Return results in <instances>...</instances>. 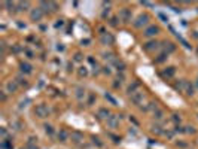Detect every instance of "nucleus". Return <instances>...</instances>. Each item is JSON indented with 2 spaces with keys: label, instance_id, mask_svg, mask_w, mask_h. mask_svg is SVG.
I'll use <instances>...</instances> for the list:
<instances>
[{
  "label": "nucleus",
  "instance_id": "obj_46",
  "mask_svg": "<svg viewBox=\"0 0 198 149\" xmlns=\"http://www.w3.org/2000/svg\"><path fill=\"white\" fill-rule=\"evenodd\" d=\"M85 43V46H88V43H89V39H85V41H82V45Z\"/></svg>",
  "mask_w": 198,
  "mask_h": 149
},
{
  "label": "nucleus",
  "instance_id": "obj_31",
  "mask_svg": "<svg viewBox=\"0 0 198 149\" xmlns=\"http://www.w3.org/2000/svg\"><path fill=\"white\" fill-rule=\"evenodd\" d=\"M24 54H26V57H27L28 60L34 58V52L31 51V49H28V48H24Z\"/></svg>",
  "mask_w": 198,
  "mask_h": 149
},
{
  "label": "nucleus",
  "instance_id": "obj_41",
  "mask_svg": "<svg viewBox=\"0 0 198 149\" xmlns=\"http://www.w3.org/2000/svg\"><path fill=\"white\" fill-rule=\"evenodd\" d=\"M7 93L6 91H2V93H0V95H2V102H6V99H7Z\"/></svg>",
  "mask_w": 198,
  "mask_h": 149
},
{
  "label": "nucleus",
  "instance_id": "obj_34",
  "mask_svg": "<svg viewBox=\"0 0 198 149\" xmlns=\"http://www.w3.org/2000/svg\"><path fill=\"white\" fill-rule=\"evenodd\" d=\"M97 97H96V94H92V93H91V94H89V97H88V102H87V104H88V106H92V103H94V100H96Z\"/></svg>",
  "mask_w": 198,
  "mask_h": 149
},
{
  "label": "nucleus",
  "instance_id": "obj_13",
  "mask_svg": "<svg viewBox=\"0 0 198 149\" xmlns=\"http://www.w3.org/2000/svg\"><path fill=\"white\" fill-rule=\"evenodd\" d=\"M158 46H159V42L155 41V39H152V41H149V42H146V43H143V49L146 51V52H150V51L157 49Z\"/></svg>",
  "mask_w": 198,
  "mask_h": 149
},
{
  "label": "nucleus",
  "instance_id": "obj_47",
  "mask_svg": "<svg viewBox=\"0 0 198 149\" xmlns=\"http://www.w3.org/2000/svg\"><path fill=\"white\" fill-rule=\"evenodd\" d=\"M197 88H198V79H197Z\"/></svg>",
  "mask_w": 198,
  "mask_h": 149
},
{
  "label": "nucleus",
  "instance_id": "obj_42",
  "mask_svg": "<svg viewBox=\"0 0 198 149\" xmlns=\"http://www.w3.org/2000/svg\"><path fill=\"white\" fill-rule=\"evenodd\" d=\"M158 17H159V18H161L163 21H164V22H167V21H168V17H165L164 14H158Z\"/></svg>",
  "mask_w": 198,
  "mask_h": 149
},
{
  "label": "nucleus",
  "instance_id": "obj_33",
  "mask_svg": "<svg viewBox=\"0 0 198 149\" xmlns=\"http://www.w3.org/2000/svg\"><path fill=\"white\" fill-rule=\"evenodd\" d=\"M104 97H106V100H109V102L112 103L113 106H118V103H116V100L113 99V97H112V95L109 94V93H106V94H104Z\"/></svg>",
  "mask_w": 198,
  "mask_h": 149
},
{
  "label": "nucleus",
  "instance_id": "obj_48",
  "mask_svg": "<svg viewBox=\"0 0 198 149\" xmlns=\"http://www.w3.org/2000/svg\"><path fill=\"white\" fill-rule=\"evenodd\" d=\"M21 149H27V148H26V146H24V148H21Z\"/></svg>",
  "mask_w": 198,
  "mask_h": 149
},
{
  "label": "nucleus",
  "instance_id": "obj_22",
  "mask_svg": "<svg viewBox=\"0 0 198 149\" xmlns=\"http://www.w3.org/2000/svg\"><path fill=\"white\" fill-rule=\"evenodd\" d=\"M113 63H115V67H116V70H118V73H119V72L122 73L124 70L127 69V64H125L122 60H115Z\"/></svg>",
  "mask_w": 198,
  "mask_h": 149
},
{
  "label": "nucleus",
  "instance_id": "obj_24",
  "mask_svg": "<svg viewBox=\"0 0 198 149\" xmlns=\"http://www.w3.org/2000/svg\"><path fill=\"white\" fill-rule=\"evenodd\" d=\"M28 7H30V3H28V2H18V3H16V11H18V12L28 11Z\"/></svg>",
  "mask_w": 198,
  "mask_h": 149
},
{
  "label": "nucleus",
  "instance_id": "obj_3",
  "mask_svg": "<svg viewBox=\"0 0 198 149\" xmlns=\"http://www.w3.org/2000/svg\"><path fill=\"white\" fill-rule=\"evenodd\" d=\"M118 17H119V21L122 24H130L131 21H133V12H131V9H128V7H122L119 11Z\"/></svg>",
  "mask_w": 198,
  "mask_h": 149
},
{
  "label": "nucleus",
  "instance_id": "obj_28",
  "mask_svg": "<svg viewBox=\"0 0 198 149\" xmlns=\"http://www.w3.org/2000/svg\"><path fill=\"white\" fill-rule=\"evenodd\" d=\"M78 74H79L81 78H85V76H88V69L85 67V66H81V67L78 69Z\"/></svg>",
  "mask_w": 198,
  "mask_h": 149
},
{
  "label": "nucleus",
  "instance_id": "obj_6",
  "mask_svg": "<svg viewBox=\"0 0 198 149\" xmlns=\"http://www.w3.org/2000/svg\"><path fill=\"white\" fill-rule=\"evenodd\" d=\"M159 33V27L158 26H155V24H150V26H148V27L143 30V36L144 37H155L157 34Z\"/></svg>",
  "mask_w": 198,
  "mask_h": 149
},
{
  "label": "nucleus",
  "instance_id": "obj_10",
  "mask_svg": "<svg viewBox=\"0 0 198 149\" xmlns=\"http://www.w3.org/2000/svg\"><path fill=\"white\" fill-rule=\"evenodd\" d=\"M110 115H112V113H110V110L107 108H100L98 110H97L96 116L100 119V121H107V118H109Z\"/></svg>",
  "mask_w": 198,
  "mask_h": 149
},
{
  "label": "nucleus",
  "instance_id": "obj_32",
  "mask_svg": "<svg viewBox=\"0 0 198 149\" xmlns=\"http://www.w3.org/2000/svg\"><path fill=\"white\" fill-rule=\"evenodd\" d=\"M171 121H173L174 124H176V125H177V124H180L182 118H180V115H177V113H173V116H171Z\"/></svg>",
  "mask_w": 198,
  "mask_h": 149
},
{
  "label": "nucleus",
  "instance_id": "obj_21",
  "mask_svg": "<svg viewBox=\"0 0 198 149\" xmlns=\"http://www.w3.org/2000/svg\"><path fill=\"white\" fill-rule=\"evenodd\" d=\"M75 97L78 99V100L85 99V88H83V87H76L75 88Z\"/></svg>",
  "mask_w": 198,
  "mask_h": 149
},
{
  "label": "nucleus",
  "instance_id": "obj_1",
  "mask_svg": "<svg viewBox=\"0 0 198 149\" xmlns=\"http://www.w3.org/2000/svg\"><path fill=\"white\" fill-rule=\"evenodd\" d=\"M49 113H51V110H49V108L45 104V103L36 104V108H34V115L37 116L39 119H45V118H48Z\"/></svg>",
  "mask_w": 198,
  "mask_h": 149
},
{
  "label": "nucleus",
  "instance_id": "obj_38",
  "mask_svg": "<svg viewBox=\"0 0 198 149\" xmlns=\"http://www.w3.org/2000/svg\"><path fill=\"white\" fill-rule=\"evenodd\" d=\"M92 142H94V145H97L98 148H103V142H100L98 137H92Z\"/></svg>",
  "mask_w": 198,
  "mask_h": 149
},
{
  "label": "nucleus",
  "instance_id": "obj_19",
  "mask_svg": "<svg viewBox=\"0 0 198 149\" xmlns=\"http://www.w3.org/2000/svg\"><path fill=\"white\" fill-rule=\"evenodd\" d=\"M139 88H140V82H137V81H136V82H133L130 87L127 88V94H128V95L134 94V93H137V91H139Z\"/></svg>",
  "mask_w": 198,
  "mask_h": 149
},
{
  "label": "nucleus",
  "instance_id": "obj_12",
  "mask_svg": "<svg viewBox=\"0 0 198 149\" xmlns=\"http://www.w3.org/2000/svg\"><path fill=\"white\" fill-rule=\"evenodd\" d=\"M20 72L22 74H30L31 72H33V66H31L30 63H27V61H21L20 63Z\"/></svg>",
  "mask_w": 198,
  "mask_h": 149
},
{
  "label": "nucleus",
  "instance_id": "obj_14",
  "mask_svg": "<svg viewBox=\"0 0 198 149\" xmlns=\"http://www.w3.org/2000/svg\"><path fill=\"white\" fill-rule=\"evenodd\" d=\"M70 140L75 143V145H79V143L83 142V134L81 131H73V133L70 134Z\"/></svg>",
  "mask_w": 198,
  "mask_h": 149
},
{
  "label": "nucleus",
  "instance_id": "obj_26",
  "mask_svg": "<svg viewBox=\"0 0 198 149\" xmlns=\"http://www.w3.org/2000/svg\"><path fill=\"white\" fill-rule=\"evenodd\" d=\"M185 94L189 95V97H192V95L195 94V93H194V85H192L191 82H188V84H186V88H185Z\"/></svg>",
  "mask_w": 198,
  "mask_h": 149
},
{
  "label": "nucleus",
  "instance_id": "obj_29",
  "mask_svg": "<svg viewBox=\"0 0 198 149\" xmlns=\"http://www.w3.org/2000/svg\"><path fill=\"white\" fill-rule=\"evenodd\" d=\"M109 24L112 27H118L119 26V17H112L109 20Z\"/></svg>",
  "mask_w": 198,
  "mask_h": 149
},
{
  "label": "nucleus",
  "instance_id": "obj_5",
  "mask_svg": "<svg viewBox=\"0 0 198 149\" xmlns=\"http://www.w3.org/2000/svg\"><path fill=\"white\" fill-rule=\"evenodd\" d=\"M43 11H42L40 7H33V9H30V21H33V22H40L42 18H43Z\"/></svg>",
  "mask_w": 198,
  "mask_h": 149
},
{
  "label": "nucleus",
  "instance_id": "obj_43",
  "mask_svg": "<svg viewBox=\"0 0 198 149\" xmlns=\"http://www.w3.org/2000/svg\"><path fill=\"white\" fill-rule=\"evenodd\" d=\"M58 21H60V22H57V24H55V27H57V28H58V27H61L63 24H64V21H63V20H58Z\"/></svg>",
  "mask_w": 198,
  "mask_h": 149
},
{
  "label": "nucleus",
  "instance_id": "obj_44",
  "mask_svg": "<svg viewBox=\"0 0 198 149\" xmlns=\"http://www.w3.org/2000/svg\"><path fill=\"white\" fill-rule=\"evenodd\" d=\"M142 5L143 6H152V3H149V2H142Z\"/></svg>",
  "mask_w": 198,
  "mask_h": 149
},
{
  "label": "nucleus",
  "instance_id": "obj_35",
  "mask_svg": "<svg viewBox=\"0 0 198 149\" xmlns=\"http://www.w3.org/2000/svg\"><path fill=\"white\" fill-rule=\"evenodd\" d=\"M11 51H14L15 54H18V52H21V51H24V49H22V48H21L20 45H14V48L11 46Z\"/></svg>",
  "mask_w": 198,
  "mask_h": 149
},
{
  "label": "nucleus",
  "instance_id": "obj_25",
  "mask_svg": "<svg viewBox=\"0 0 198 149\" xmlns=\"http://www.w3.org/2000/svg\"><path fill=\"white\" fill-rule=\"evenodd\" d=\"M43 130H45V133L49 136V137H54L55 134V128L51 125V124H43Z\"/></svg>",
  "mask_w": 198,
  "mask_h": 149
},
{
  "label": "nucleus",
  "instance_id": "obj_2",
  "mask_svg": "<svg viewBox=\"0 0 198 149\" xmlns=\"http://www.w3.org/2000/svg\"><path fill=\"white\" fill-rule=\"evenodd\" d=\"M149 21H150V17L148 14H140L136 20L133 21V26H134L136 28H143V27L146 28L148 26H150Z\"/></svg>",
  "mask_w": 198,
  "mask_h": 149
},
{
  "label": "nucleus",
  "instance_id": "obj_18",
  "mask_svg": "<svg viewBox=\"0 0 198 149\" xmlns=\"http://www.w3.org/2000/svg\"><path fill=\"white\" fill-rule=\"evenodd\" d=\"M26 148L27 149H39V146H37V139L36 137H28L27 143H26Z\"/></svg>",
  "mask_w": 198,
  "mask_h": 149
},
{
  "label": "nucleus",
  "instance_id": "obj_49",
  "mask_svg": "<svg viewBox=\"0 0 198 149\" xmlns=\"http://www.w3.org/2000/svg\"><path fill=\"white\" fill-rule=\"evenodd\" d=\"M197 52H198V49H197Z\"/></svg>",
  "mask_w": 198,
  "mask_h": 149
},
{
  "label": "nucleus",
  "instance_id": "obj_37",
  "mask_svg": "<svg viewBox=\"0 0 198 149\" xmlns=\"http://www.w3.org/2000/svg\"><path fill=\"white\" fill-rule=\"evenodd\" d=\"M101 72H103L104 74H112V67H110V66H104Z\"/></svg>",
  "mask_w": 198,
  "mask_h": 149
},
{
  "label": "nucleus",
  "instance_id": "obj_8",
  "mask_svg": "<svg viewBox=\"0 0 198 149\" xmlns=\"http://www.w3.org/2000/svg\"><path fill=\"white\" fill-rule=\"evenodd\" d=\"M20 88V85H18V82L12 79V81H7L6 85H5V91H6L7 94H15L16 91Z\"/></svg>",
  "mask_w": 198,
  "mask_h": 149
},
{
  "label": "nucleus",
  "instance_id": "obj_39",
  "mask_svg": "<svg viewBox=\"0 0 198 149\" xmlns=\"http://www.w3.org/2000/svg\"><path fill=\"white\" fill-rule=\"evenodd\" d=\"M103 58H104V60H112V58H113V54H112V52H103Z\"/></svg>",
  "mask_w": 198,
  "mask_h": 149
},
{
  "label": "nucleus",
  "instance_id": "obj_16",
  "mask_svg": "<svg viewBox=\"0 0 198 149\" xmlns=\"http://www.w3.org/2000/svg\"><path fill=\"white\" fill-rule=\"evenodd\" d=\"M124 81H125V76H124V73H118V78H116L115 81H113V88H115V89H119L121 87H122Z\"/></svg>",
  "mask_w": 198,
  "mask_h": 149
},
{
  "label": "nucleus",
  "instance_id": "obj_9",
  "mask_svg": "<svg viewBox=\"0 0 198 149\" xmlns=\"http://www.w3.org/2000/svg\"><path fill=\"white\" fill-rule=\"evenodd\" d=\"M131 103L134 104V106H140L142 103H143V99H144V94L142 93V91H137V93H134V94H131Z\"/></svg>",
  "mask_w": 198,
  "mask_h": 149
},
{
  "label": "nucleus",
  "instance_id": "obj_11",
  "mask_svg": "<svg viewBox=\"0 0 198 149\" xmlns=\"http://www.w3.org/2000/svg\"><path fill=\"white\" fill-rule=\"evenodd\" d=\"M57 137H58V142L67 143L70 140V133L66 128H60V131L57 133Z\"/></svg>",
  "mask_w": 198,
  "mask_h": 149
},
{
  "label": "nucleus",
  "instance_id": "obj_7",
  "mask_svg": "<svg viewBox=\"0 0 198 149\" xmlns=\"http://www.w3.org/2000/svg\"><path fill=\"white\" fill-rule=\"evenodd\" d=\"M106 125L110 130H116L119 127V115H110L106 121Z\"/></svg>",
  "mask_w": 198,
  "mask_h": 149
},
{
  "label": "nucleus",
  "instance_id": "obj_45",
  "mask_svg": "<svg viewBox=\"0 0 198 149\" xmlns=\"http://www.w3.org/2000/svg\"><path fill=\"white\" fill-rule=\"evenodd\" d=\"M73 70V64H68L67 66V72H72Z\"/></svg>",
  "mask_w": 198,
  "mask_h": 149
},
{
  "label": "nucleus",
  "instance_id": "obj_20",
  "mask_svg": "<svg viewBox=\"0 0 198 149\" xmlns=\"http://www.w3.org/2000/svg\"><path fill=\"white\" fill-rule=\"evenodd\" d=\"M100 41H101L103 45H112L113 42H115V39H113V36H110V34H103L101 37H100Z\"/></svg>",
  "mask_w": 198,
  "mask_h": 149
},
{
  "label": "nucleus",
  "instance_id": "obj_27",
  "mask_svg": "<svg viewBox=\"0 0 198 149\" xmlns=\"http://www.w3.org/2000/svg\"><path fill=\"white\" fill-rule=\"evenodd\" d=\"M186 84H188V82L185 81V79H180V81H179L177 84L174 85V88H176V89H180V91H183V93H185V88H186Z\"/></svg>",
  "mask_w": 198,
  "mask_h": 149
},
{
  "label": "nucleus",
  "instance_id": "obj_17",
  "mask_svg": "<svg viewBox=\"0 0 198 149\" xmlns=\"http://www.w3.org/2000/svg\"><path fill=\"white\" fill-rule=\"evenodd\" d=\"M15 81L18 82V85H20V87H28V81H27V78H26V76H24L22 73L16 74V76H15Z\"/></svg>",
  "mask_w": 198,
  "mask_h": 149
},
{
  "label": "nucleus",
  "instance_id": "obj_40",
  "mask_svg": "<svg viewBox=\"0 0 198 149\" xmlns=\"http://www.w3.org/2000/svg\"><path fill=\"white\" fill-rule=\"evenodd\" d=\"M185 133H186V134H194V133H195V128H194V127H186Z\"/></svg>",
  "mask_w": 198,
  "mask_h": 149
},
{
  "label": "nucleus",
  "instance_id": "obj_36",
  "mask_svg": "<svg viewBox=\"0 0 198 149\" xmlns=\"http://www.w3.org/2000/svg\"><path fill=\"white\" fill-rule=\"evenodd\" d=\"M73 61H76V63H81V61H82V54H81V52H76L75 57H73Z\"/></svg>",
  "mask_w": 198,
  "mask_h": 149
},
{
  "label": "nucleus",
  "instance_id": "obj_15",
  "mask_svg": "<svg viewBox=\"0 0 198 149\" xmlns=\"http://www.w3.org/2000/svg\"><path fill=\"white\" fill-rule=\"evenodd\" d=\"M161 74L164 76V78H167V79H170V78H173L174 74H176V67H173V66H170V67H165L163 72H161Z\"/></svg>",
  "mask_w": 198,
  "mask_h": 149
},
{
  "label": "nucleus",
  "instance_id": "obj_4",
  "mask_svg": "<svg viewBox=\"0 0 198 149\" xmlns=\"http://www.w3.org/2000/svg\"><path fill=\"white\" fill-rule=\"evenodd\" d=\"M39 7L43 11V14H51V12H55L58 5L54 3V2H40L39 3Z\"/></svg>",
  "mask_w": 198,
  "mask_h": 149
},
{
  "label": "nucleus",
  "instance_id": "obj_30",
  "mask_svg": "<svg viewBox=\"0 0 198 149\" xmlns=\"http://www.w3.org/2000/svg\"><path fill=\"white\" fill-rule=\"evenodd\" d=\"M152 133H155V134H164V131H163V128H161V125H158V124H155V125L152 127Z\"/></svg>",
  "mask_w": 198,
  "mask_h": 149
},
{
  "label": "nucleus",
  "instance_id": "obj_23",
  "mask_svg": "<svg viewBox=\"0 0 198 149\" xmlns=\"http://www.w3.org/2000/svg\"><path fill=\"white\" fill-rule=\"evenodd\" d=\"M164 116H165V112L163 110V109L158 108L157 110L153 112V118H155V121H163V119H164Z\"/></svg>",
  "mask_w": 198,
  "mask_h": 149
}]
</instances>
